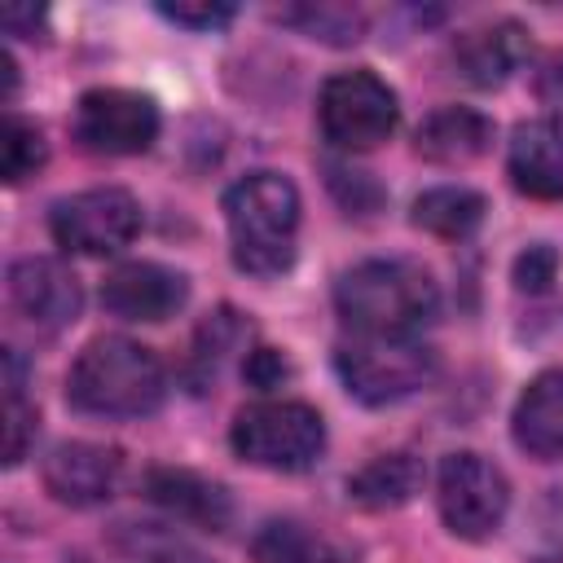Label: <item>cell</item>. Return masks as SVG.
<instances>
[{
	"label": "cell",
	"instance_id": "obj_1",
	"mask_svg": "<svg viewBox=\"0 0 563 563\" xmlns=\"http://www.w3.org/2000/svg\"><path fill=\"white\" fill-rule=\"evenodd\" d=\"M334 308L352 334L413 339L440 312V286L413 260H361L339 277Z\"/></svg>",
	"mask_w": 563,
	"mask_h": 563
},
{
	"label": "cell",
	"instance_id": "obj_2",
	"mask_svg": "<svg viewBox=\"0 0 563 563\" xmlns=\"http://www.w3.org/2000/svg\"><path fill=\"white\" fill-rule=\"evenodd\" d=\"M163 396H167L163 361L145 343H132L123 334L92 339L66 374V400L79 413H97V418H141L154 413Z\"/></svg>",
	"mask_w": 563,
	"mask_h": 563
},
{
	"label": "cell",
	"instance_id": "obj_3",
	"mask_svg": "<svg viewBox=\"0 0 563 563\" xmlns=\"http://www.w3.org/2000/svg\"><path fill=\"white\" fill-rule=\"evenodd\" d=\"M233 264L255 277H277L295 264L299 189L277 172H251L224 194Z\"/></svg>",
	"mask_w": 563,
	"mask_h": 563
},
{
	"label": "cell",
	"instance_id": "obj_4",
	"mask_svg": "<svg viewBox=\"0 0 563 563\" xmlns=\"http://www.w3.org/2000/svg\"><path fill=\"white\" fill-rule=\"evenodd\" d=\"M229 444L242 462L264 471H308L325 449V422L303 400H255L238 409Z\"/></svg>",
	"mask_w": 563,
	"mask_h": 563
},
{
	"label": "cell",
	"instance_id": "obj_5",
	"mask_svg": "<svg viewBox=\"0 0 563 563\" xmlns=\"http://www.w3.org/2000/svg\"><path fill=\"white\" fill-rule=\"evenodd\" d=\"M334 369L361 405H396V400L422 391L435 378L440 356L418 339L356 334L352 343L334 347Z\"/></svg>",
	"mask_w": 563,
	"mask_h": 563
},
{
	"label": "cell",
	"instance_id": "obj_6",
	"mask_svg": "<svg viewBox=\"0 0 563 563\" xmlns=\"http://www.w3.org/2000/svg\"><path fill=\"white\" fill-rule=\"evenodd\" d=\"M400 106L396 92L374 70H339L321 84L317 123L321 136L339 150H374L396 132Z\"/></svg>",
	"mask_w": 563,
	"mask_h": 563
},
{
	"label": "cell",
	"instance_id": "obj_7",
	"mask_svg": "<svg viewBox=\"0 0 563 563\" xmlns=\"http://www.w3.org/2000/svg\"><path fill=\"white\" fill-rule=\"evenodd\" d=\"M435 501L440 519L453 537L462 541H484L501 528L506 506H510V484L506 475L479 457V453H449L435 475Z\"/></svg>",
	"mask_w": 563,
	"mask_h": 563
},
{
	"label": "cell",
	"instance_id": "obj_8",
	"mask_svg": "<svg viewBox=\"0 0 563 563\" xmlns=\"http://www.w3.org/2000/svg\"><path fill=\"white\" fill-rule=\"evenodd\" d=\"M48 229L70 255H114L141 233V207L128 189L101 185L53 202Z\"/></svg>",
	"mask_w": 563,
	"mask_h": 563
},
{
	"label": "cell",
	"instance_id": "obj_9",
	"mask_svg": "<svg viewBox=\"0 0 563 563\" xmlns=\"http://www.w3.org/2000/svg\"><path fill=\"white\" fill-rule=\"evenodd\" d=\"M70 132L88 154H106V158L145 154L158 136V110L150 97L128 88H88L75 106Z\"/></svg>",
	"mask_w": 563,
	"mask_h": 563
},
{
	"label": "cell",
	"instance_id": "obj_10",
	"mask_svg": "<svg viewBox=\"0 0 563 563\" xmlns=\"http://www.w3.org/2000/svg\"><path fill=\"white\" fill-rule=\"evenodd\" d=\"M9 303L31 330L57 334L79 317L84 290H79V277L62 260L26 255L9 268Z\"/></svg>",
	"mask_w": 563,
	"mask_h": 563
},
{
	"label": "cell",
	"instance_id": "obj_11",
	"mask_svg": "<svg viewBox=\"0 0 563 563\" xmlns=\"http://www.w3.org/2000/svg\"><path fill=\"white\" fill-rule=\"evenodd\" d=\"M185 299H189L185 277L154 260H128L101 282L106 312L123 321H167L185 308Z\"/></svg>",
	"mask_w": 563,
	"mask_h": 563
},
{
	"label": "cell",
	"instance_id": "obj_12",
	"mask_svg": "<svg viewBox=\"0 0 563 563\" xmlns=\"http://www.w3.org/2000/svg\"><path fill=\"white\" fill-rule=\"evenodd\" d=\"M123 475V453L92 440H66L44 457V488L62 506H97L114 493Z\"/></svg>",
	"mask_w": 563,
	"mask_h": 563
},
{
	"label": "cell",
	"instance_id": "obj_13",
	"mask_svg": "<svg viewBox=\"0 0 563 563\" xmlns=\"http://www.w3.org/2000/svg\"><path fill=\"white\" fill-rule=\"evenodd\" d=\"M506 172L519 194L528 198H563V114H545L532 123H519L510 136Z\"/></svg>",
	"mask_w": 563,
	"mask_h": 563
},
{
	"label": "cell",
	"instance_id": "obj_14",
	"mask_svg": "<svg viewBox=\"0 0 563 563\" xmlns=\"http://www.w3.org/2000/svg\"><path fill=\"white\" fill-rule=\"evenodd\" d=\"M528 48H532L528 31L519 22H510V18H501V22H484V26L462 31L453 40V66H457V75L466 84L497 88V84H506L523 66Z\"/></svg>",
	"mask_w": 563,
	"mask_h": 563
},
{
	"label": "cell",
	"instance_id": "obj_15",
	"mask_svg": "<svg viewBox=\"0 0 563 563\" xmlns=\"http://www.w3.org/2000/svg\"><path fill=\"white\" fill-rule=\"evenodd\" d=\"M145 497L154 506H163L167 515L207 528V532H224L233 519V501L220 484L194 475V471H176V466H154L145 475Z\"/></svg>",
	"mask_w": 563,
	"mask_h": 563
},
{
	"label": "cell",
	"instance_id": "obj_16",
	"mask_svg": "<svg viewBox=\"0 0 563 563\" xmlns=\"http://www.w3.org/2000/svg\"><path fill=\"white\" fill-rule=\"evenodd\" d=\"M493 145V119L471 110V106H444L431 110L413 136V150L427 163H444V167H462L475 163L479 154H488Z\"/></svg>",
	"mask_w": 563,
	"mask_h": 563
},
{
	"label": "cell",
	"instance_id": "obj_17",
	"mask_svg": "<svg viewBox=\"0 0 563 563\" xmlns=\"http://www.w3.org/2000/svg\"><path fill=\"white\" fill-rule=\"evenodd\" d=\"M515 444L541 462L563 457V369L537 374L515 405Z\"/></svg>",
	"mask_w": 563,
	"mask_h": 563
},
{
	"label": "cell",
	"instance_id": "obj_18",
	"mask_svg": "<svg viewBox=\"0 0 563 563\" xmlns=\"http://www.w3.org/2000/svg\"><path fill=\"white\" fill-rule=\"evenodd\" d=\"M418 488H422V462L413 453H378L347 479V497L365 510L405 506Z\"/></svg>",
	"mask_w": 563,
	"mask_h": 563
},
{
	"label": "cell",
	"instance_id": "obj_19",
	"mask_svg": "<svg viewBox=\"0 0 563 563\" xmlns=\"http://www.w3.org/2000/svg\"><path fill=\"white\" fill-rule=\"evenodd\" d=\"M484 211H488L484 194H475L466 185H435V189L413 198V224L427 229L431 238H444V242L471 238L484 224Z\"/></svg>",
	"mask_w": 563,
	"mask_h": 563
},
{
	"label": "cell",
	"instance_id": "obj_20",
	"mask_svg": "<svg viewBox=\"0 0 563 563\" xmlns=\"http://www.w3.org/2000/svg\"><path fill=\"white\" fill-rule=\"evenodd\" d=\"M246 334H251V325H246L233 308L211 312V317L198 325V334H194V361H189V365H194V383H211V378L220 374L224 356L238 352Z\"/></svg>",
	"mask_w": 563,
	"mask_h": 563
},
{
	"label": "cell",
	"instance_id": "obj_21",
	"mask_svg": "<svg viewBox=\"0 0 563 563\" xmlns=\"http://www.w3.org/2000/svg\"><path fill=\"white\" fill-rule=\"evenodd\" d=\"M277 18L290 22V26H299V31L312 35V40H325V44H356L361 31H365V13H361V9H352V4H330V0L295 4V9H282Z\"/></svg>",
	"mask_w": 563,
	"mask_h": 563
},
{
	"label": "cell",
	"instance_id": "obj_22",
	"mask_svg": "<svg viewBox=\"0 0 563 563\" xmlns=\"http://www.w3.org/2000/svg\"><path fill=\"white\" fill-rule=\"evenodd\" d=\"M48 158V145H44V132L18 114L4 119V132H0V176L9 185H22L26 176H35Z\"/></svg>",
	"mask_w": 563,
	"mask_h": 563
},
{
	"label": "cell",
	"instance_id": "obj_23",
	"mask_svg": "<svg viewBox=\"0 0 563 563\" xmlns=\"http://www.w3.org/2000/svg\"><path fill=\"white\" fill-rule=\"evenodd\" d=\"M251 559L255 563H317V541L290 519H268L251 541Z\"/></svg>",
	"mask_w": 563,
	"mask_h": 563
},
{
	"label": "cell",
	"instance_id": "obj_24",
	"mask_svg": "<svg viewBox=\"0 0 563 563\" xmlns=\"http://www.w3.org/2000/svg\"><path fill=\"white\" fill-rule=\"evenodd\" d=\"M35 440V409L22 400V387H4V462L18 466Z\"/></svg>",
	"mask_w": 563,
	"mask_h": 563
},
{
	"label": "cell",
	"instance_id": "obj_25",
	"mask_svg": "<svg viewBox=\"0 0 563 563\" xmlns=\"http://www.w3.org/2000/svg\"><path fill=\"white\" fill-rule=\"evenodd\" d=\"M158 13L176 26H189V31H211V26H224L238 9L224 4V0H176V4H158Z\"/></svg>",
	"mask_w": 563,
	"mask_h": 563
},
{
	"label": "cell",
	"instance_id": "obj_26",
	"mask_svg": "<svg viewBox=\"0 0 563 563\" xmlns=\"http://www.w3.org/2000/svg\"><path fill=\"white\" fill-rule=\"evenodd\" d=\"M554 273H559V255H554V246H545V242H537V246H528L519 260H515V286L519 290H545L550 282H554Z\"/></svg>",
	"mask_w": 563,
	"mask_h": 563
},
{
	"label": "cell",
	"instance_id": "obj_27",
	"mask_svg": "<svg viewBox=\"0 0 563 563\" xmlns=\"http://www.w3.org/2000/svg\"><path fill=\"white\" fill-rule=\"evenodd\" d=\"M286 374H290L286 356L273 352V347H255V352L246 356V383H255V387H277Z\"/></svg>",
	"mask_w": 563,
	"mask_h": 563
},
{
	"label": "cell",
	"instance_id": "obj_28",
	"mask_svg": "<svg viewBox=\"0 0 563 563\" xmlns=\"http://www.w3.org/2000/svg\"><path fill=\"white\" fill-rule=\"evenodd\" d=\"M532 88H537V97H541L545 106H554V114H563V53H554V57L541 62Z\"/></svg>",
	"mask_w": 563,
	"mask_h": 563
},
{
	"label": "cell",
	"instance_id": "obj_29",
	"mask_svg": "<svg viewBox=\"0 0 563 563\" xmlns=\"http://www.w3.org/2000/svg\"><path fill=\"white\" fill-rule=\"evenodd\" d=\"M0 22L9 35H35V26L44 22V9H31V4H4L0 9Z\"/></svg>",
	"mask_w": 563,
	"mask_h": 563
},
{
	"label": "cell",
	"instance_id": "obj_30",
	"mask_svg": "<svg viewBox=\"0 0 563 563\" xmlns=\"http://www.w3.org/2000/svg\"><path fill=\"white\" fill-rule=\"evenodd\" d=\"M145 563H211V559L194 554L180 541H163V545H145Z\"/></svg>",
	"mask_w": 563,
	"mask_h": 563
}]
</instances>
